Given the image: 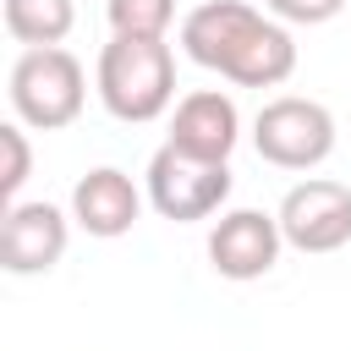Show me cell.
<instances>
[{"label": "cell", "instance_id": "1", "mask_svg": "<svg viewBox=\"0 0 351 351\" xmlns=\"http://www.w3.org/2000/svg\"><path fill=\"white\" fill-rule=\"evenodd\" d=\"M181 49L192 66L230 77L236 88H280L296 71V38L285 22L252 11L247 0H203L181 16Z\"/></svg>", "mask_w": 351, "mask_h": 351}, {"label": "cell", "instance_id": "2", "mask_svg": "<svg viewBox=\"0 0 351 351\" xmlns=\"http://www.w3.org/2000/svg\"><path fill=\"white\" fill-rule=\"evenodd\" d=\"M99 104L126 121L148 126L176 104V55L165 38H110L99 49Z\"/></svg>", "mask_w": 351, "mask_h": 351}, {"label": "cell", "instance_id": "3", "mask_svg": "<svg viewBox=\"0 0 351 351\" xmlns=\"http://www.w3.org/2000/svg\"><path fill=\"white\" fill-rule=\"evenodd\" d=\"M5 93H11V115L33 132H66L82 104H88V71L71 49H22L11 77H5Z\"/></svg>", "mask_w": 351, "mask_h": 351}, {"label": "cell", "instance_id": "4", "mask_svg": "<svg viewBox=\"0 0 351 351\" xmlns=\"http://www.w3.org/2000/svg\"><path fill=\"white\" fill-rule=\"evenodd\" d=\"M252 148L263 165L274 170H313L335 154V115L318 99L302 93H280L258 110L252 121Z\"/></svg>", "mask_w": 351, "mask_h": 351}, {"label": "cell", "instance_id": "5", "mask_svg": "<svg viewBox=\"0 0 351 351\" xmlns=\"http://www.w3.org/2000/svg\"><path fill=\"white\" fill-rule=\"evenodd\" d=\"M148 203L159 219H176V225H192V219H208L219 214V203L230 197V165H208V159H192L181 148H159L148 159Z\"/></svg>", "mask_w": 351, "mask_h": 351}, {"label": "cell", "instance_id": "6", "mask_svg": "<svg viewBox=\"0 0 351 351\" xmlns=\"http://www.w3.org/2000/svg\"><path fill=\"white\" fill-rule=\"evenodd\" d=\"M280 236L296 252H340L351 241V186L329 176H307L280 197Z\"/></svg>", "mask_w": 351, "mask_h": 351}, {"label": "cell", "instance_id": "7", "mask_svg": "<svg viewBox=\"0 0 351 351\" xmlns=\"http://www.w3.org/2000/svg\"><path fill=\"white\" fill-rule=\"evenodd\" d=\"M280 247H285L280 219L263 208H230L208 230V263L225 280H263L280 263Z\"/></svg>", "mask_w": 351, "mask_h": 351}, {"label": "cell", "instance_id": "8", "mask_svg": "<svg viewBox=\"0 0 351 351\" xmlns=\"http://www.w3.org/2000/svg\"><path fill=\"white\" fill-rule=\"evenodd\" d=\"M66 214L55 203H11L0 225V269L5 274H49L66 258Z\"/></svg>", "mask_w": 351, "mask_h": 351}, {"label": "cell", "instance_id": "9", "mask_svg": "<svg viewBox=\"0 0 351 351\" xmlns=\"http://www.w3.org/2000/svg\"><path fill=\"white\" fill-rule=\"evenodd\" d=\"M170 148L192 154V159H208V165H225L230 148L241 143V115H236V99L219 93V88H197L176 104L170 115Z\"/></svg>", "mask_w": 351, "mask_h": 351}, {"label": "cell", "instance_id": "10", "mask_svg": "<svg viewBox=\"0 0 351 351\" xmlns=\"http://www.w3.org/2000/svg\"><path fill=\"white\" fill-rule=\"evenodd\" d=\"M137 214H143V192L132 186L126 170L99 165V170H88V176H77V186H71V219H77L88 236L115 241V236H126V230L137 225Z\"/></svg>", "mask_w": 351, "mask_h": 351}, {"label": "cell", "instance_id": "11", "mask_svg": "<svg viewBox=\"0 0 351 351\" xmlns=\"http://www.w3.org/2000/svg\"><path fill=\"white\" fill-rule=\"evenodd\" d=\"M0 22L16 44L27 49H55L71 27H77V5L71 0H5L0 5Z\"/></svg>", "mask_w": 351, "mask_h": 351}, {"label": "cell", "instance_id": "12", "mask_svg": "<svg viewBox=\"0 0 351 351\" xmlns=\"http://www.w3.org/2000/svg\"><path fill=\"white\" fill-rule=\"evenodd\" d=\"M115 38H165L176 22V0H104Z\"/></svg>", "mask_w": 351, "mask_h": 351}, {"label": "cell", "instance_id": "13", "mask_svg": "<svg viewBox=\"0 0 351 351\" xmlns=\"http://www.w3.org/2000/svg\"><path fill=\"white\" fill-rule=\"evenodd\" d=\"M0 148H5V170H0V197H5V208H11V203H16V192H22V181H27V170H33L27 126H22V121H5V126H0Z\"/></svg>", "mask_w": 351, "mask_h": 351}, {"label": "cell", "instance_id": "14", "mask_svg": "<svg viewBox=\"0 0 351 351\" xmlns=\"http://www.w3.org/2000/svg\"><path fill=\"white\" fill-rule=\"evenodd\" d=\"M263 11L274 22H296V27H318V22H335L346 11V0H263Z\"/></svg>", "mask_w": 351, "mask_h": 351}]
</instances>
